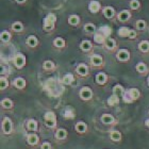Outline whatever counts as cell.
Here are the masks:
<instances>
[{
	"instance_id": "obj_18",
	"label": "cell",
	"mask_w": 149,
	"mask_h": 149,
	"mask_svg": "<svg viewBox=\"0 0 149 149\" xmlns=\"http://www.w3.org/2000/svg\"><path fill=\"white\" fill-rule=\"evenodd\" d=\"M88 9H90V11L92 13H97L100 10V3L98 2V1L93 0V1H91L90 4H88Z\"/></svg>"
},
{
	"instance_id": "obj_16",
	"label": "cell",
	"mask_w": 149,
	"mask_h": 149,
	"mask_svg": "<svg viewBox=\"0 0 149 149\" xmlns=\"http://www.w3.org/2000/svg\"><path fill=\"white\" fill-rule=\"evenodd\" d=\"M110 139L113 142H120L121 141V133L118 130L110 131Z\"/></svg>"
},
{
	"instance_id": "obj_8",
	"label": "cell",
	"mask_w": 149,
	"mask_h": 149,
	"mask_svg": "<svg viewBox=\"0 0 149 149\" xmlns=\"http://www.w3.org/2000/svg\"><path fill=\"white\" fill-rule=\"evenodd\" d=\"M38 142H40V137L37 134L29 133L27 135V143L30 146H36V145H38Z\"/></svg>"
},
{
	"instance_id": "obj_22",
	"label": "cell",
	"mask_w": 149,
	"mask_h": 149,
	"mask_svg": "<svg viewBox=\"0 0 149 149\" xmlns=\"http://www.w3.org/2000/svg\"><path fill=\"white\" fill-rule=\"evenodd\" d=\"M118 102H119V97H118L117 95H115V94H113L112 96H110L109 99H108V104L111 107L115 106V104H118Z\"/></svg>"
},
{
	"instance_id": "obj_2",
	"label": "cell",
	"mask_w": 149,
	"mask_h": 149,
	"mask_svg": "<svg viewBox=\"0 0 149 149\" xmlns=\"http://www.w3.org/2000/svg\"><path fill=\"white\" fill-rule=\"evenodd\" d=\"M44 119H45V125L50 129L56 128V116L52 111H48L44 115Z\"/></svg>"
},
{
	"instance_id": "obj_34",
	"label": "cell",
	"mask_w": 149,
	"mask_h": 149,
	"mask_svg": "<svg viewBox=\"0 0 149 149\" xmlns=\"http://www.w3.org/2000/svg\"><path fill=\"white\" fill-rule=\"evenodd\" d=\"M104 38H106V37L103 36L100 32H99V33H96V34L94 35V40H95L96 43H98V44H103V43H104V42H106V40H104Z\"/></svg>"
},
{
	"instance_id": "obj_27",
	"label": "cell",
	"mask_w": 149,
	"mask_h": 149,
	"mask_svg": "<svg viewBox=\"0 0 149 149\" xmlns=\"http://www.w3.org/2000/svg\"><path fill=\"white\" fill-rule=\"evenodd\" d=\"M103 15L106 16L107 18H112L114 16V10L112 9L111 6H107L103 9Z\"/></svg>"
},
{
	"instance_id": "obj_30",
	"label": "cell",
	"mask_w": 149,
	"mask_h": 149,
	"mask_svg": "<svg viewBox=\"0 0 149 149\" xmlns=\"http://www.w3.org/2000/svg\"><path fill=\"white\" fill-rule=\"evenodd\" d=\"M53 45L58 48H63L65 46V40H63L62 37H56V40H53Z\"/></svg>"
},
{
	"instance_id": "obj_45",
	"label": "cell",
	"mask_w": 149,
	"mask_h": 149,
	"mask_svg": "<svg viewBox=\"0 0 149 149\" xmlns=\"http://www.w3.org/2000/svg\"><path fill=\"white\" fill-rule=\"evenodd\" d=\"M135 36H136V32L133 31V30H130V32H129V35H128V37H130V38H134Z\"/></svg>"
},
{
	"instance_id": "obj_32",
	"label": "cell",
	"mask_w": 149,
	"mask_h": 149,
	"mask_svg": "<svg viewBox=\"0 0 149 149\" xmlns=\"http://www.w3.org/2000/svg\"><path fill=\"white\" fill-rule=\"evenodd\" d=\"M0 38H1V42L3 43H8L11 38V34H10V32L8 31H2L1 32V35H0Z\"/></svg>"
},
{
	"instance_id": "obj_41",
	"label": "cell",
	"mask_w": 149,
	"mask_h": 149,
	"mask_svg": "<svg viewBox=\"0 0 149 149\" xmlns=\"http://www.w3.org/2000/svg\"><path fill=\"white\" fill-rule=\"evenodd\" d=\"M64 117L67 118V119H72L74 117V112L72 109H67L65 110V113H64Z\"/></svg>"
},
{
	"instance_id": "obj_42",
	"label": "cell",
	"mask_w": 149,
	"mask_h": 149,
	"mask_svg": "<svg viewBox=\"0 0 149 149\" xmlns=\"http://www.w3.org/2000/svg\"><path fill=\"white\" fill-rule=\"evenodd\" d=\"M130 6H131V8H132L133 10L139 9V8H140V1H139V0H131Z\"/></svg>"
},
{
	"instance_id": "obj_4",
	"label": "cell",
	"mask_w": 149,
	"mask_h": 149,
	"mask_svg": "<svg viewBox=\"0 0 149 149\" xmlns=\"http://www.w3.org/2000/svg\"><path fill=\"white\" fill-rule=\"evenodd\" d=\"M56 20V17L54 14H48L46 16V18L44 20V29L46 31H50L52 30L53 27H54V22Z\"/></svg>"
},
{
	"instance_id": "obj_43",
	"label": "cell",
	"mask_w": 149,
	"mask_h": 149,
	"mask_svg": "<svg viewBox=\"0 0 149 149\" xmlns=\"http://www.w3.org/2000/svg\"><path fill=\"white\" fill-rule=\"evenodd\" d=\"M136 27H137V29H140V30H144V29L146 28V22H144V20H137Z\"/></svg>"
},
{
	"instance_id": "obj_39",
	"label": "cell",
	"mask_w": 149,
	"mask_h": 149,
	"mask_svg": "<svg viewBox=\"0 0 149 149\" xmlns=\"http://www.w3.org/2000/svg\"><path fill=\"white\" fill-rule=\"evenodd\" d=\"M84 30L87 32V33H94L95 30H96V27L93 24H86L84 26Z\"/></svg>"
},
{
	"instance_id": "obj_21",
	"label": "cell",
	"mask_w": 149,
	"mask_h": 149,
	"mask_svg": "<svg viewBox=\"0 0 149 149\" xmlns=\"http://www.w3.org/2000/svg\"><path fill=\"white\" fill-rule=\"evenodd\" d=\"M74 81V77L72 74H66L64 77L62 78V83L65 85H69Z\"/></svg>"
},
{
	"instance_id": "obj_1",
	"label": "cell",
	"mask_w": 149,
	"mask_h": 149,
	"mask_svg": "<svg viewBox=\"0 0 149 149\" xmlns=\"http://www.w3.org/2000/svg\"><path fill=\"white\" fill-rule=\"evenodd\" d=\"M140 96H141L140 91L137 90V88H135V87H133V88H130V90H128L125 92L124 96H123V99H124L125 102L131 103L139 99Z\"/></svg>"
},
{
	"instance_id": "obj_14",
	"label": "cell",
	"mask_w": 149,
	"mask_h": 149,
	"mask_svg": "<svg viewBox=\"0 0 149 149\" xmlns=\"http://www.w3.org/2000/svg\"><path fill=\"white\" fill-rule=\"evenodd\" d=\"M13 83H14V86H15L16 88H18V90H22V88L26 87V80L22 77L16 78Z\"/></svg>"
},
{
	"instance_id": "obj_46",
	"label": "cell",
	"mask_w": 149,
	"mask_h": 149,
	"mask_svg": "<svg viewBox=\"0 0 149 149\" xmlns=\"http://www.w3.org/2000/svg\"><path fill=\"white\" fill-rule=\"evenodd\" d=\"M145 126H146L147 128H149V119H146V121H145Z\"/></svg>"
},
{
	"instance_id": "obj_5",
	"label": "cell",
	"mask_w": 149,
	"mask_h": 149,
	"mask_svg": "<svg viewBox=\"0 0 149 149\" xmlns=\"http://www.w3.org/2000/svg\"><path fill=\"white\" fill-rule=\"evenodd\" d=\"M1 128H2V132L6 134V135L11 134L13 131L12 120H11L9 117H4L2 120V124H1Z\"/></svg>"
},
{
	"instance_id": "obj_17",
	"label": "cell",
	"mask_w": 149,
	"mask_h": 149,
	"mask_svg": "<svg viewBox=\"0 0 149 149\" xmlns=\"http://www.w3.org/2000/svg\"><path fill=\"white\" fill-rule=\"evenodd\" d=\"M101 121L104 125H112L115 123V118L111 114H103L101 116Z\"/></svg>"
},
{
	"instance_id": "obj_10",
	"label": "cell",
	"mask_w": 149,
	"mask_h": 149,
	"mask_svg": "<svg viewBox=\"0 0 149 149\" xmlns=\"http://www.w3.org/2000/svg\"><path fill=\"white\" fill-rule=\"evenodd\" d=\"M117 59L120 61V62H126L130 59V52L128 51L127 49H120L117 52Z\"/></svg>"
},
{
	"instance_id": "obj_44",
	"label": "cell",
	"mask_w": 149,
	"mask_h": 149,
	"mask_svg": "<svg viewBox=\"0 0 149 149\" xmlns=\"http://www.w3.org/2000/svg\"><path fill=\"white\" fill-rule=\"evenodd\" d=\"M40 149H52V147H51V144L49 142H44L40 145Z\"/></svg>"
},
{
	"instance_id": "obj_33",
	"label": "cell",
	"mask_w": 149,
	"mask_h": 149,
	"mask_svg": "<svg viewBox=\"0 0 149 149\" xmlns=\"http://www.w3.org/2000/svg\"><path fill=\"white\" fill-rule=\"evenodd\" d=\"M129 32H130V30L128 28H126V27H121V28L118 29V35L121 37H126L129 35Z\"/></svg>"
},
{
	"instance_id": "obj_13",
	"label": "cell",
	"mask_w": 149,
	"mask_h": 149,
	"mask_svg": "<svg viewBox=\"0 0 149 149\" xmlns=\"http://www.w3.org/2000/svg\"><path fill=\"white\" fill-rule=\"evenodd\" d=\"M108 80V76H107L104 72H98L96 74V77H95V81H96V83L100 84V85H102L104 84Z\"/></svg>"
},
{
	"instance_id": "obj_31",
	"label": "cell",
	"mask_w": 149,
	"mask_h": 149,
	"mask_svg": "<svg viewBox=\"0 0 149 149\" xmlns=\"http://www.w3.org/2000/svg\"><path fill=\"white\" fill-rule=\"evenodd\" d=\"M135 68H136V72H140V74H145V72H147V66H146V64L143 62L139 63Z\"/></svg>"
},
{
	"instance_id": "obj_29",
	"label": "cell",
	"mask_w": 149,
	"mask_h": 149,
	"mask_svg": "<svg viewBox=\"0 0 149 149\" xmlns=\"http://www.w3.org/2000/svg\"><path fill=\"white\" fill-rule=\"evenodd\" d=\"M99 32L104 37H107V36H109V35L111 34V28H110V27H108V26H102V27H100V28H99Z\"/></svg>"
},
{
	"instance_id": "obj_7",
	"label": "cell",
	"mask_w": 149,
	"mask_h": 149,
	"mask_svg": "<svg viewBox=\"0 0 149 149\" xmlns=\"http://www.w3.org/2000/svg\"><path fill=\"white\" fill-rule=\"evenodd\" d=\"M13 62H14V65L16 66V68H22L24 66L26 65V58L24 54L22 53H17L15 56H14V60H13Z\"/></svg>"
},
{
	"instance_id": "obj_20",
	"label": "cell",
	"mask_w": 149,
	"mask_h": 149,
	"mask_svg": "<svg viewBox=\"0 0 149 149\" xmlns=\"http://www.w3.org/2000/svg\"><path fill=\"white\" fill-rule=\"evenodd\" d=\"M125 88L123 86H121L120 84H116L114 87H113V94H115V95H117L118 97H123L125 94Z\"/></svg>"
},
{
	"instance_id": "obj_11",
	"label": "cell",
	"mask_w": 149,
	"mask_h": 149,
	"mask_svg": "<svg viewBox=\"0 0 149 149\" xmlns=\"http://www.w3.org/2000/svg\"><path fill=\"white\" fill-rule=\"evenodd\" d=\"M74 129L79 134H83L86 132L87 130V125L84 123V121H78L76 126H74Z\"/></svg>"
},
{
	"instance_id": "obj_25",
	"label": "cell",
	"mask_w": 149,
	"mask_h": 149,
	"mask_svg": "<svg viewBox=\"0 0 149 149\" xmlns=\"http://www.w3.org/2000/svg\"><path fill=\"white\" fill-rule=\"evenodd\" d=\"M1 106L4 109H12L13 108V101L10 98H4L1 101Z\"/></svg>"
},
{
	"instance_id": "obj_47",
	"label": "cell",
	"mask_w": 149,
	"mask_h": 149,
	"mask_svg": "<svg viewBox=\"0 0 149 149\" xmlns=\"http://www.w3.org/2000/svg\"><path fill=\"white\" fill-rule=\"evenodd\" d=\"M15 1H17V2H19V3H22V2H25L26 0H15Z\"/></svg>"
},
{
	"instance_id": "obj_24",
	"label": "cell",
	"mask_w": 149,
	"mask_h": 149,
	"mask_svg": "<svg viewBox=\"0 0 149 149\" xmlns=\"http://www.w3.org/2000/svg\"><path fill=\"white\" fill-rule=\"evenodd\" d=\"M117 17L120 22H127L128 19L130 18V13L128 12V11H121V12L118 14Z\"/></svg>"
},
{
	"instance_id": "obj_6",
	"label": "cell",
	"mask_w": 149,
	"mask_h": 149,
	"mask_svg": "<svg viewBox=\"0 0 149 149\" xmlns=\"http://www.w3.org/2000/svg\"><path fill=\"white\" fill-rule=\"evenodd\" d=\"M79 96H80V98L82 100L87 101V100L92 99V97H93V91L91 90L88 86H83L80 90V92H79Z\"/></svg>"
},
{
	"instance_id": "obj_35",
	"label": "cell",
	"mask_w": 149,
	"mask_h": 149,
	"mask_svg": "<svg viewBox=\"0 0 149 149\" xmlns=\"http://www.w3.org/2000/svg\"><path fill=\"white\" fill-rule=\"evenodd\" d=\"M104 43H106V47L110 50L114 49L115 46H116V43H115V40H113V38H108Z\"/></svg>"
},
{
	"instance_id": "obj_15",
	"label": "cell",
	"mask_w": 149,
	"mask_h": 149,
	"mask_svg": "<svg viewBox=\"0 0 149 149\" xmlns=\"http://www.w3.org/2000/svg\"><path fill=\"white\" fill-rule=\"evenodd\" d=\"M91 63L93 66H100L102 64V56H98V54H93L91 56Z\"/></svg>"
},
{
	"instance_id": "obj_12",
	"label": "cell",
	"mask_w": 149,
	"mask_h": 149,
	"mask_svg": "<svg viewBox=\"0 0 149 149\" xmlns=\"http://www.w3.org/2000/svg\"><path fill=\"white\" fill-rule=\"evenodd\" d=\"M76 72H77L78 74L84 77V76H86V74H88V67H87L85 64H79V65L77 66V68H76Z\"/></svg>"
},
{
	"instance_id": "obj_3",
	"label": "cell",
	"mask_w": 149,
	"mask_h": 149,
	"mask_svg": "<svg viewBox=\"0 0 149 149\" xmlns=\"http://www.w3.org/2000/svg\"><path fill=\"white\" fill-rule=\"evenodd\" d=\"M45 86H46V88L48 90L50 95H52V96H58V95L61 94L59 91H58V82H56V80L53 79V78L47 80Z\"/></svg>"
},
{
	"instance_id": "obj_37",
	"label": "cell",
	"mask_w": 149,
	"mask_h": 149,
	"mask_svg": "<svg viewBox=\"0 0 149 149\" xmlns=\"http://www.w3.org/2000/svg\"><path fill=\"white\" fill-rule=\"evenodd\" d=\"M43 67L46 70H51V69L54 68V63L52 61H45L43 64Z\"/></svg>"
},
{
	"instance_id": "obj_36",
	"label": "cell",
	"mask_w": 149,
	"mask_h": 149,
	"mask_svg": "<svg viewBox=\"0 0 149 149\" xmlns=\"http://www.w3.org/2000/svg\"><path fill=\"white\" fill-rule=\"evenodd\" d=\"M9 86V81L6 77H1L0 78V88L1 90H6V87Z\"/></svg>"
},
{
	"instance_id": "obj_26",
	"label": "cell",
	"mask_w": 149,
	"mask_h": 149,
	"mask_svg": "<svg viewBox=\"0 0 149 149\" xmlns=\"http://www.w3.org/2000/svg\"><path fill=\"white\" fill-rule=\"evenodd\" d=\"M80 48L83 51H90L91 48H92V43H91L90 40H83L80 44Z\"/></svg>"
},
{
	"instance_id": "obj_19",
	"label": "cell",
	"mask_w": 149,
	"mask_h": 149,
	"mask_svg": "<svg viewBox=\"0 0 149 149\" xmlns=\"http://www.w3.org/2000/svg\"><path fill=\"white\" fill-rule=\"evenodd\" d=\"M37 128H38V124L35 119H29L27 121V129L29 131H36Z\"/></svg>"
},
{
	"instance_id": "obj_23",
	"label": "cell",
	"mask_w": 149,
	"mask_h": 149,
	"mask_svg": "<svg viewBox=\"0 0 149 149\" xmlns=\"http://www.w3.org/2000/svg\"><path fill=\"white\" fill-rule=\"evenodd\" d=\"M139 49L142 52H148L149 51V42L148 40H143L139 44Z\"/></svg>"
},
{
	"instance_id": "obj_48",
	"label": "cell",
	"mask_w": 149,
	"mask_h": 149,
	"mask_svg": "<svg viewBox=\"0 0 149 149\" xmlns=\"http://www.w3.org/2000/svg\"><path fill=\"white\" fill-rule=\"evenodd\" d=\"M147 83H148V85H149V77H148V79H147Z\"/></svg>"
},
{
	"instance_id": "obj_38",
	"label": "cell",
	"mask_w": 149,
	"mask_h": 149,
	"mask_svg": "<svg viewBox=\"0 0 149 149\" xmlns=\"http://www.w3.org/2000/svg\"><path fill=\"white\" fill-rule=\"evenodd\" d=\"M68 22L69 25L72 26H76L79 24V17H78L77 15H70L68 18Z\"/></svg>"
},
{
	"instance_id": "obj_40",
	"label": "cell",
	"mask_w": 149,
	"mask_h": 149,
	"mask_svg": "<svg viewBox=\"0 0 149 149\" xmlns=\"http://www.w3.org/2000/svg\"><path fill=\"white\" fill-rule=\"evenodd\" d=\"M12 28H13V30H14V31L20 32V31H22V29H24V26H22V22H14V24H13Z\"/></svg>"
},
{
	"instance_id": "obj_28",
	"label": "cell",
	"mask_w": 149,
	"mask_h": 149,
	"mask_svg": "<svg viewBox=\"0 0 149 149\" xmlns=\"http://www.w3.org/2000/svg\"><path fill=\"white\" fill-rule=\"evenodd\" d=\"M38 43V40L37 38L34 36V35H30V36L27 38V44H28V46L30 47H35Z\"/></svg>"
},
{
	"instance_id": "obj_9",
	"label": "cell",
	"mask_w": 149,
	"mask_h": 149,
	"mask_svg": "<svg viewBox=\"0 0 149 149\" xmlns=\"http://www.w3.org/2000/svg\"><path fill=\"white\" fill-rule=\"evenodd\" d=\"M54 136H56V140L64 141V140H66V139H67V136H68V132H67V130H66V129H64V128H59V129L56 131Z\"/></svg>"
}]
</instances>
